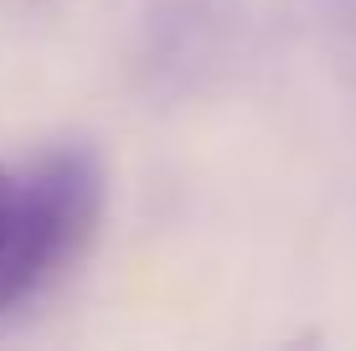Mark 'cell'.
<instances>
[{"instance_id": "6da1fadb", "label": "cell", "mask_w": 356, "mask_h": 351, "mask_svg": "<svg viewBox=\"0 0 356 351\" xmlns=\"http://www.w3.org/2000/svg\"><path fill=\"white\" fill-rule=\"evenodd\" d=\"M104 202V161L88 145H52L21 176H10L0 227V320L36 310L88 259Z\"/></svg>"}, {"instance_id": "7a4b0ae2", "label": "cell", "mask_w": 356, "mask_h": 351, "mask_svg": "<svg viewBox=\"0 0 356 351\" xmlns=\"http://www.w3.org/2000/svg\"><path fill=\"white\" fill-rule=\"evenodd\" d=\"M6 202H10V171L0 165V227H6Z\"/></svg>"}]
</instances>
